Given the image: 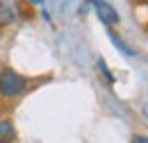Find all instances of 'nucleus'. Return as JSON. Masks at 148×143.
I'll list each match as a JSON object with an SVG mask.
<instances>
[{
	"label": "nucleus",
	"instance_id": "nucleus-1",
	"mask_svg": "<svg viewBox=\"0 0 148 143\" xmlns=\"http://www.w3.org/2000/svg\"><path fill=\"white\" fill-rule=\"evenodd\" d=\"M27 89H30V80L25 75H21L14 68L0 71V98L14 100V98H21L23 93H27Z\"/></svg>",
	"mask_w": 148,
	"mask_h": 143
},
{
	"label": "nucleus",
	"instance_id": "nucleus-2",
	"mask_svg": "<svg viewBox=\"0 0 148 143\" xmlns=\"http://www.w3.org/2000/svg\"><path fill=\"white\" fill-rule=\"evenodd\" d=\"M89 5L93 7L98 20H100L105 27H114V25L121 23V16H119V12H116V7H114L112 2H107V0H89Z\"/></svg>",
	"mask_w": 148,
	"mask_h": 143
},
{
	"label": "nucleus",
	"instance_id": "nucleus-3",
	"mask_svg": "<svg viewBox=\"0 0 148 143\" xmlns=\"http://www.w3.org/2000/svg\"><path fill=\"white\" fill-rule=\"evenodd\" d=\"M16 18H18V9H16V5L9 2V0H0V27L12 25Z\"/></svg>",
	"mask_w": 148,
	"mask_h": 143
},
{
	"label": "nucleus",
	"instance_id": "nucleus-4",
	"mask_svg": "<svg viewBox=\"0 0 148 143\" xmlns=\"http://www.w3.org/2000/svg\"><path fill=\"white\" fill-rule=\"evenodd\" d=\"M16 141V125L9 118L0 121V143H14Z\"/></svg>",
	"mask_w": 148,
	"mask_h": 143
},
{
	"label": "nucleus",
	"instance_id": "nucleus-5",
	"mask_svg": "<svg viewBox=\"0 0 148 143\" xmlns=\"http://www.w3.org/2000/svg\"><path fill=\"white\" fill-rule=\"evenodd\" d=\"M107 36H110V41L114 43V48H116V50H121L125 57H134V48H132V46H128V43H125L121 36L116 34L112 27H107Z\"/></svg>",
	"mask_w": 148,
	"mask_h": 143
},
{
	"label": "nucleus",
	"instance_id": "nucleus-6",
	"mask_svg": "<svg viewBox=\"0 0 148 143\" xmlns=\"http://www.w3.org/2000/svg\"><path fill=\"white\" fill-rule=\"evenodd\" d=\"M98 68H100V73L107 77V82H110V84H114V82H116V77H114L110 71H107V64H105V59H98Z\"/></svg>",
	"mask_w": 148,
	"mask_h": 143
},
{
	"label": "nucleus",
	"instance_id": "nucleus-7",
	"mask_svg": "<svg viewBox=\"0 0 148 143\" xmlns=\"http://www.w3.org/2000/svg\"><path fill=\"white\" fill-rule=\"evenodd\" d=\"M130 143H148V136L146 134H137V136H132Z\"/></svg>",
	"mask_w": 148,
	"mask_h": 143
},
{
	"label": "nucleus",
	"instance_id": "nucleus-8",
	"mask_svg": "<svg viewBox=\"0 0 148 143\" xmlns=\"http://www.w3.org/2000/svg\"><path fill=\"white\" fill-rule=\"evenodd\" d=\"M27 2H32V5H43V0H27Z\"/></svg>",
	"mask_w": 148,
	"mask_h": 143
}]
</instances>
